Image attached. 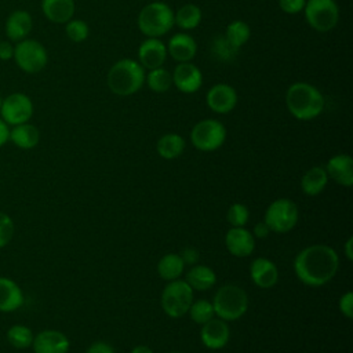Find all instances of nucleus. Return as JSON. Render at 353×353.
Wrapping results in <instances>:
<instances>
[{
  "instance_id": "43",
  "label": "nucleus",
  "mask_w": 353,
  "mask_h": 353,
  "mask_svg": "<svg viewBox=\"0 0 353 353\" xmlns=\"http://www.w3.org/2000/svg\"><path fill=\"white\" fill-rule=\"evenodd\" d=\"M10 139V128L8 124L0 117V148L6 145Z\"/></svg>"
},
{
  "instance_id": "15",
  "label": "nucleus",
  "mask_w": 353,
  "mask_h": 353,
  "mask_svg": "<svg viewBox=\"0 0 353 353\" xmlns=\"http://www.w3.org/2000/svg\"><path fill=\"white\" fill-rule=\"evenodd\" d=\"M167 46L156 37H148L138 47V62L143 69L161 68L167 59Z\"/></svg>"
},
{
  "instance_id": "16",
  "label": "nucleus",
  "mask_w": 353,
  "mask_h": 353,
  "mask_svg": "<svg viewBox=\"0 0 353 353\" xmlns=\"http://www.w3.org/2000/svg\"><path fill=\"white\" fill-rule=\"evenodd\" d=\"M69 338L58 330H43L34 335L32 349L34 353H68Z\"/></svg>"
},
{
  "instance_id": "25",
  "label": "nucleus",
  "mask_w": 353,
  "mask_h": 353,
  "mask_svg": "<svg viewBox=\"0 0 353 353\" xmlns=\"http://www.w3.org/2000/svg\"><path fill=\"white\" fill-rule=\"evenodd\" d=\"M328 183V175L324 167L314 165L309 168L301 178V189L306 196L320 194Z\"/></svg>"
},
{
  "instance_id": "12",
  "label": "nucleus",
  "mask_w": 353,
  "mask_h": 353,
  "mask_svg": "<svg viewBox=\"0 0 353 353\" xmlns=\"http://www.w3.org/2000/svg\"><path fill=\"white\" fill-rule=\"evenodd\" d=\"M205 103L212 112L218 114H226L236 108L237 92L230 84H214L205 94Z\"/></svg>"
},
{
  "instance_id": "8",
  "label": "nucleus",
  "mask_w": 353,
  "mask_h": 353,
  "mask_svg": "<svg viewBox=\"0 0 353 353\" xmlns=\"http://www.w3.org/2000/svg\"><path fill=\"white\" fill-rule=\"evenodd\" d=\"M299 219L298 205L291 199H277L269 204L265 212L263 222L270 232L287 233L292 230Z\"/></svg>"
},
{
  "instance_id": "32",
  "label": "nucleus",
  "mask_w": 353,
  "mask_h": 353,
  "mask_svg": "<svg viewBox=\"0 0 353 353\" xmlns=\"http://www.w3.org/2000/svg\"><path fill=\"white\" fill-rule=\"evenodd\" d=\"M145 83L148 87L154 92H165L172 85V76L168 70H165L163 66L157 69L149 70V73L145 77Z\"/></svg>"
},
{
  "instance_id": "33",
  "label": "nucleus",
  "mask_w": 353,
  "mask_h": 353,
  "mask_svg": "<svg viewBox=\"0 0 353 353\" xmlns=\"http://www.w3.org/2000/svg\"><path fill=\"white\" fill-rule=\"evenodd\" d=\"M190 319L196 323V324H204L208 320L214 319L215 313H214V307L212 303L207 299H197L193 301L189 310H188Z\"/></svg>"
},
{
  "instance_id": "18",
  "label": "nucleus",
  "mask_w": 353,
  "mask_h": 353,
  "mask_svg": "<svg viewBox=\"0 0 353 353\" xmlns=\"http://www.w3.org/2000/svg\"><path fill=\"white\" fill-rule=\"evenodd\" d=\"M325 171L328 178L334 179L338 185L350 188L353 185V159L346 153L332 156L327 164Z\"/></svg>"
},
{
  "instance_id": "37",
  "label": "nucleus",
  "mask_w": 353,
  "mask_h": 353,
  "mask_svg": "<svg viewBox=\"0 0 353 353\" xmlns=\"http://www.w3.org/2000/svg\"><path fill=\"white\" fill-rule=\"evenodd\" d=\"M14 232L15 226L11 216L0 211V248L6 247L11 241Z\"/></svg>"
},
{
  "instance_id": "38",
  "label": "nucleus",
  "mask_w": 353,
  "mask_h": 353,
  "mask_svg": "<svg viewBox=\"0 0 353 353\" xmlns=\"http://www.w3.org/2000/svg\"><path fill=\"white\" fill-rule=\"evenodd\" d=\"M306 0H279V7L288 15H295L303 11Z\"/></svg>"
},
{
  "instance_id": "40",
  "label": "nucleus",
  "mask_w": 353,
  "mask_h": 353,
  "mask_svg": "<svg viewBox=\"0 0 353 353\" xmlns=\"http://www.w3.org/2000/svg\"><path fill=\"white\" fill-rule=\"evenodd\" d=\"M85 353H114V349L103 342V341H98V342H94L92 345L88 346V349L85 350Z\"/></svg>"
},
{
  "instance_id": "35",
  "label": "nucleus",
  "mask_w": 353,
  "mask_h": 353,
  "mask_svg": "<svg viewBox=\"0 0 353 353\" xmlns=\"http://www.w3.org/2000/svg\"><path fill=\"white\" fill-rule=\"evenodd\" d=\"M65 33L73 43L84 41L90 34V28L83 19H70L65 23Z\"/></svg>"
},
{
  "instance_id": "9",
  "label": "nucleus",
  "mask_w": 353,
  "mask_h": 353,
  "mask_svg": "<svg viewBox=\"0 0 353 353\" xmlns=\"http://www.w3.org/2000/svg\"><path fill=\"white\" fill-rule=\"evenodd\" d=\"M303 14L307 25L320 33L332 30L339 21V8L335 0H306Z\"/></svg>"
},
{
  "instance_id": "4",
  "label": "nucleus",
  "mask_w": 353,
  "mask_h": 353,
  "mask_svg": "<svg viewBox=\"0 0 353 353\" xmlns=\"http://www.w3.org/2000/svg\"><path fill=\"white\" fill-rule=\"evenodd\" d=\"M138 29L146 37L160 39L174 26V11L163 1L146 4L138 14Z\"/></svg>"
},
{
  "instance_id": "30",
  "label": "nucleus",
  "mask_w": 353,
  "mask_h": 353,
  "mask_svg": "<svg viewBox=\"0 0 353 353\" xmlns=\"http://www.w3.org/2000/svg\"><path fill=\"white\" fill-rule=\"evenodd\" d=\"M223 36L228 39V41L233 47L240 50L250 40L251 29H250L247 22L236 19V21H232V22L228 23Z\"/></svg>"
},
{
  "instance_id": "41",
  "label": "nucleus",
  "mask_w": 353,
  "mask_h": 353,
  "mask_svg": "<svg viewBox=\"0 0 353 353\" xmlns=\"http://www.w3.org/2000/svg\"><path fill=\"white\" fill-rule=\"evenodd\" d=\"M14 55V46L8 40L0 41V61H10Z\"/></svg>"
},
{
  "instance_id": "22",
  "label": "nucleus",
  "mask_w": 353,
  "mask_h": 353,
  "mask_svg": "<svg viewBox=\"0 0 353 353\" xmlns=\"http://www.w3.org/2000/svg\"><path fill=\"white\" fill-rule=\"evenodd\" d=\"M25 302L21 287L8 277H0V312L10 313L19 309Z\"/></svg>"
},
{
  "instance_id": "14",
  "label": "nucleus",
  "mask_w": 353,
  "mask_h": 353,
  "mask_svg": "<svg viewBox=\"0 0 353 353\" xmlns=\"http://www.w3.org/2000/svg\"><path fill=\"white\" fill-rule=\"evenodd\" d=\"M171 76L172 84L183 94H193L199 91L203 84V73L192 62L178 63Z\"/></svg>"
},
{
  "instance_id": "44",
  "label": "nucleus",
  "mask_w": 353,
  "mask_h": 353,
  "mask_svg": "<svg viewBox=\"0 0 353 353\" xmlns=\"http://www.w3.org/2000/svg\"><path fill=\"white\" fill-rule=\"evenodd\" d=\"M181 256H182V259H183L185 263H186V262H188V263H193V262L197 259L199 254L196 252V250L188 248V250L183 251V254H181Z\"/></svg>"
},
{
  "instance_id": "34",
  "label": "nucleus",
  "mask_w": 353,
  "mask_h": 353,
  "mask_svg": "<svg viewBox=\"0 0 353 353\" xmlns=\"http://www.w3.org/2000/svg\"><path fill=\"white\" fill-rule=\"evenodd\" d=\"M211 52L212 55L218 59V61H222V62H230L236 58L239 50L236 47H233L228 39L225 36H216L214 40H212V44H211Z\"/></svg>"
},
{
  "instance_id": "10",
  "label": "nucleus",
  "mask_w": 353,
  "mask_h": 353,
  "mask_svg": "<svg viewBox=\"0 0 353 353\" xmlns=\"http://www.w3.org/2000/svg\"><path fill=\"white\" fill-rule=\"evenodd\" d=\"M226 139V128L216 119H204L196 123L190 131L192 145L201 152L219 149Z\"/></svg>"
},
{
  "instance_id": "21",
  "label": "nucleus",
  "mask_w": 353,
  "mask_h": 353,
  "mask_svg": "<svg viewBox=\"0 0 353 353\" xmlns=\"http://www.w3.org/2000/svg\"><path fill=\"white\" fill-rule=\"evenodd\" d=\"M197 52L196 40L188 33H175L167 44V54L171 55L174 61L190 62Z\"/></svg>"
},
{
  "instance_id": "17",
  "label": "nucleus",
  "mask_w": 353,
  "mask_h": 353,
  "mask_svg": "<svg viewBox=\"0 0 353 353\" xmlns=\"http://www.w3.org/2000/svg\"><path fill=\"white\" fill-rule=\"evenodd\" d=\"M225 245H226L228 251L237 258L250 256L255 248V237L244 226L243 228L232 226L226 232Z\"/></svg>"
},
{
  "instance_id": "46",
  "label": "nucleus",
  "mask_w": 353,
  "mask_h": 353,
  "mask_svg": "<svg viewBox=\"0 0 353 353\" xmlns=\"http://www.w3.org/2000/svg\"><path fill=\"white\" fill-rule=\"evenodd\" d=\"M130 353H154V352L149 346H146V345H138Z\"/></svg>"
},
{
  "instance_id": "31",
  "label": "nucleus",
  "mask_w": 353,
  "mask_h": 353,
  "mask_svg": "<svg viewBox=\"0 0 353 353\" xmlns=\"http://www.w3.org/2000/svg\"><path fill=\"white\" fill-rule=\"evenodd\" d=\"M33 332L29 327L23 324H14L7 330V341L8 343L19 350L28 349L32 346L33 342Z\"/></svg>"
},
{
  "instance_id": "2",
  "label": "nucleus",
  "mask_w": 353,
  "mask_h": 353,
  "mask_svg": "<svg viewBox=\"0 0 353 353\" xmlns=\"http://www.w3.org/2000/svg\"><path fill=\"white\" fill-rule=\"evenodd\" d=\"M285 105L291 116L307 121L321 114L324 97L317 87L305 81H296L287 88Z\"/></svg>"
},
{
  "instance_id": "5",
  "label": "nucleus",
  "mask_w": 353,
  "mask_h": 353,
  "mask_svg": "<svg viewBox=\"0 0 353 353\" xmlns=\"http://www.w3.org/2000/svg\"><path fill=\"white\" fill-rule=\"evenodd\" d=\"M211 303L218 319L234 321L245 314L248 309V295L239 285L225 284L216 291Z\"/></svg>"
},
{
  "instance_id": "47",
  "label": "nucleus",
  "mask_w": 353,
  "mask_h": 353,
  "mask_svg": "<svg viewBox=\"0 0 353 353\" xmlns=\"http://www.w3.org/2000/svg\"><path fill=\"white\" fill-rule=\"evenodd\" d=\"M1 103H3V98H1V95H0V109H1Z\"/></svg>"
},
{
  "instance_id": "27",
  "label": "nucleus",
  "mask_w": 353,
  "mask_h": 353,
  "mask_svg": "<svg viewBox=\"0 0 353 353\" xmlns=\"http://www.w3.org/2000/svg\"><path fill=\"white\" fill-rule=\"evenodd\" d=\"M185 139L179 134L168 132L159 138L156 143V150L160 157L165 160H174L179 157L185 150Z\"/></svg>"
},
{
  "instance_id": "24",
  "label": "nucleus",
  "mask_w": 353,
  "mask_h": 353,
  "mask_svg": "<svg viewBox=\"0 0 353 353\" xmlns=\"http://www.w3.org/2000/svg\"><path fill=\"white\" fill-rule=\"evenodd\" d=\"M17 148L29 150L37 146L40 141V131L36 125L30 123H22L18 125H12L10 130V139Z\"/></svg>"
},
{
  "instance_id": "45",
  "label": "nucleus",
  "mask_w": 353,
  "mask_h": 353,
  "mask_svg": "<svg viewBox=\"0 0 353 353\" xmlns=\"http://www.w3.org/2000/svg\"><path fill=\"white\" fill-rule=\"evenodd\" d=\"M352 245H353V239L349 237L347 241L345 243V255H346L347 261L353 259V248H352Z\"/></svg>"
},
{
  "instance_id": "26",
  "label": "nucleus",
  "mask_w": 353,
  "mask_h": 353,
  "mask_svg": "<svg viewBox=\"0 0 353 353\" xmlns=\"http://www.w3.org/2000/svg\"><path fill=\"white\" fill-rule=\"evenodd\" d=\"M185 281L193 291H207L215 285L216 274L207 265H194L188 270Z\"/></svg>"
},
{
  "instance_id": "39",
  "label": "nucleus",
  "mask_w": 353,
  "mask_h": 353,
  "mask_svg": "<svg viewBox=\"0 0 353 353\" xmlns=\"http://www.w3.org/2000/svg\"><path fill=\"white\" fill-rule=\"evenodd\" d=\"M339 312L347 317L352 319L353 317V292L352 291H346L341 298H339Z\"/></svg>"
},
{
  "instance_id": "48",
  "label": "nucleus",
  "mask_w": 353,
  "mask_h": 353,
  "mask_svg": "<svg viewBox=\"0 0 353 353\" xmlns=\"http://www.w3.org/2000/svg\"><path fill=\"white\" fill-rule=\"evenodd\" d=\"M168 353H181V352H168Z\"/></svg>"
},
{
  "instance_id": "23",
  "label": "nucleus",
  "mask_w": 353,
  "mask_h": 353,
  "mask_svg": "<svg viewBox=\"0 0 353 353\" xmlns=\"http://www.w3.org/2000/svg\"><path fill=\"white\" fill-rule=\"evenodd\" d=\"M74 0H41V11L52 23H66L74 15Z\"/></svg>"
},
{
  "instance_id": "19",
  "label": "nucleus",
  "mask_w": 353,
  "mask_h": 353,
  "mask_svg": "<svg viewBox=\"0 0 353 353\" xmlns=\"http://www.w3.org/2000/svg\"><path fill=\"white\" fill-rule=\"evenodd\" d=\"M250 277L256 287L272 288L279 280V269L273 261L259 256L250 265Z\"/></svg>"
},
{
  "instance_id": "28",
  "label": "nucleus",
  "mask_w": 353,
  "mask_h": 353,
  "mask_svg": "<svg viewBox=\"0 0 353 353\" xmlns=\"http://www.w3.org/2000/svg\"><path fill=\"white\" fill-rule=\"evenodd\" d=\"M183 269H185V262L181 254H175V252L163 255L157 263V273L165 281L179 279V276L183 273Z\"/></svg>"
},
{
  "instance_id": "42",
  "label": "nucleus",
  "mask_w": 353,
  "mask_h": 353,
  "mask_svg": "<svg viewBox=\"0 0 353 353\" xmlns=\"http://www.w3.org/2000/svg\"><path fill=\"white\" fill-rule=\"evenodd\" d=\"M269 233H270V229H269L268 225L262 221V222H258V223L255 225L252 234H254L255 237H258V239H266V237L269 236Z\"/></svg>"
},
{
  "instance_id": "6",
  "label": "nucleus",
  "mask_w": 353,
  "mask_h": 353,
  "mask_svg": "<svg viewBox=\"0 0 353 353\" xmlns=\"http://www.w3.org/2000/svg\"><path fill=\"white\" fill-rule=\"evenodd\" d=\"M193 301V290L185 280L179 279L168 281L160 298L161 309L171 319H181L188 314Z\"/></svg>"
},
{
  "instance_id": "3",
  "label": "nucleus",
  "mask_w": 353,
  "mask_h": 353,
  "mask_svg": "<svg viewBox=\"0 0 353 353\" xmlns=\"http://www.w3.org/2000/svg\"><path fill=\"white\" fill-rule=\"evenodd\" d=\"M145 69L138 61L123 58L112 65L106 76L108 88L119 95L128 97L138 92L145 84Z\"/></svg>"
},
{
  "instance_id": "36",
  "label": "nucleus",
  "mask_w": 353,
  "mask_h": 353,
  "mask_svg": "<svg viewBox=\"0 0 353 353\" xmlns=\"http://www.w3.org/2000/svg\"><path fill=\"white\" fill-rule=\"evenodd\" d=\"M226 219L233 228H243L250 219V211L244 204L234 203L229 207L226 212Z\"/></svg>"
},
{
  "instance_id": "7",
  "label": "nucleus",
  "mask_w": 353,
  "mask_h": 353,
  "mask_svg": "<svg viewBox=\"0 0 353 353\" xmlns=\"http://www.w3.org/2000/svg\"><path fill=\"white\" fill-rule=\"evenodd\" d=\"M12 59L21 70L33 74L47 66L48 54L40 41L26 37L14 46Z\"/></svg>"
},
{
  "instance_id": "29",
  "label": "nucleus",
  "mask_w": 353,
  "mask_h": 353,
  "mask_svg": "<svg viewBox=\"0 0 353 353\" xmlns=\"http://www.w3.org/2000/svg\"><path fill=\"white\" fill-rule=\"evenodd\" d=\"M201 17V8L196 4L188 3L174 12V25L182 30H192L200 25Z\"/></svg>"
},
{
  "instance_id": "20",
  "label": "nucleus",
  "mask_w": 353,
  "mask_h": 353,
  "mask_svg": "<svg viewBox=\"0 0 353 353\" xmlns=\"http://www.w3.org/2000/svg\"><path fill=\"white\" fill-rule=\"evenodd\" d=\"M33 28L32 15L25 10H14L6 19V36L8 41L18 43L29 36Z\"/></svg>"
},
{
  "instance_id": "1",
  "label": "nucleus",
  "mask_w": 353,
  "mask_h": 353,
  "mask_svg": "<svg viewBox=\"0 0 353 353\" xmlns=\"http://www.w3.org/2000/svg\"><path fill=\"white\" fill-rule=\"evenodd\" d=\"M339 268L338 252L327 244L305 247L294 259V272L299 281L309 287H321L330 283Z\"/></svg>"
},
{
  "instance_id": "13",
  "label": "nucleus",
  "mask_w": 353,
  "mask_h": 353,
  "mask_svg": "<svg viewBox=\"0 0 353 353\" xmlns=\"http://www.w3.org/2000/svg\"><path fill=\"white\" fill-rule=\"evenodd\" d=\"M200 339L207 349L219 350L228 345L230 339V328L225 320L211 319L201 324Z\"/></svg>"
},
{
  "instance_id": "11",
  "label": "nucleus",
  "mask_w": 353,
  "mask_h": 353,
  "mask_svg": "<svg viewBox=\"0 0 353 353\" xmlns=\"http://www.w3.org/2000/svg\"><path fill=\"white\" fill-rule=\"evenodd\" d=\"M0 116L8 125L28 123L33 116V102L23 92H12L3 98Z\"/></svg>"
}]
</instances>
